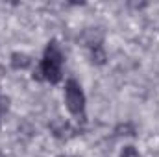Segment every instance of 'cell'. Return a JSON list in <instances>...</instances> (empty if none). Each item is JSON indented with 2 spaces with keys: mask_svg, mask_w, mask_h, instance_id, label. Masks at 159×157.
Wrapping results in <instances>:
<instances>
[{
  "mask_svg": "<svg viewBox=\"0 0 159 157\" xmlns=\"http://www.w3.org/2000/svg\"><path fill=\"white\" fill-rule=\"evenodd\" d=\"M9 63H11V67L15 70H24V69H28L32 65V57L28 54H24V52H13L11 57H9Z\"/></svg>",
  "mask_w": 159,
  "mask_h": 157,
  "instance_id": "3957f363",
  "label": "cell"
},
{
  "mask_svg": "<svg viewBox=\"0 0 159 157\" xmlns=\"http://www.w3.org/2000/svg\"><path fill=\"white\" fill-rule=\"evenodd\" d=\"M0 109H2V105H0Z\"/></svg>",
  "mask_w": 159,
  "mask_h": 157,
  "instance_id": "8992f818",
  "label": "cell"
},
{
  "mask_svg": "<svg viewBox=\"0 0 159 157\" xmlns=\"http://www.w3.org/2000/svg\"><path fill=\"white\" fill-rule=\"evenodd\" d=\"M63 63H65V56H63L57 41L52 39L44 48L39 69H37V72H34V79H44L54 85L59 83L63 78Z\"/></svg>",
  "mask_w": 159,
  "mask_h": 157,
  "instance_id": "6da1fadb",
  "label": "cell"
},
{
  "mask_svg": "<svg viewBox=\"0 0 159 157\" xmlns=\"http://www.w3.org/2000/svg\"><path fill=\"white\" fill-rule=\"evenodd\" d=\"M120 157H143L141 154H139V150L135 148V146H124L122 148V152H120Z\"/></svg>",
  "mask_w": 159,
  "mask_h": 157,
  "instance_id": "5b68a950",
  "label": "cell"
},
{
  "mask_svg": "<svg viewBox=\"0 0 159 157\" xmlns=\"http://www.w3.org/2000/svg\"><path fill=\"white\" fill-rule=\"evenodd\" d=\"M65 104L70 115L74 117H85V92L76 79H67L65 83Z\"/></svg>",
  "mask_w": 159,
  "mask_h": 157,
  "instance_id": "7a4b0ae2",
  "label": "cell"
},
{
  "mask_svg": "<svg viewBox=\"0 0 159 157\" xmlns=\"http://www.w3.org/2000/svg\"><path fill=\"white\" fill-rule=\"evenodd\" d=\"M91 61L94 63V65H106V61H107V54H106V50H104V46L102 44H96V46H93L91 48Z\"/></svg>",
  "mask_w": 159,
  "mask_h": 157,
  "instance_id": "277c9868",
  "label": "cell"
}]
</instances>
